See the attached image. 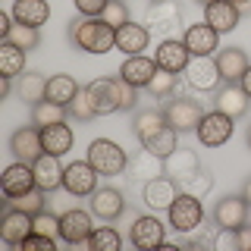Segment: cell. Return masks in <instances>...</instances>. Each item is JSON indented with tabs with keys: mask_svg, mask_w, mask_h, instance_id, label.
<instances>
[{
	"mask_svg": "<svg viewBox=\"0 0 251 251\" xmlns=\"http://www.w3.org/2000/svg\"><path fill=\"white\" fill-rule=\"evenodd\" d=\"M66 38L69 44L78 47L85 53H110L116 47V28L107 25L100 16H78V19H69L66 25Z\"/></svg>",
	"mask_w": 251,
	"mask_h": 251,
	"instance_id": "6da1fadb",
	"label": "cell"
},
{
	"mask_svg": "<svg viewBox=\"0 0 251 251\" xmlns=\"http://www.w3.org/2000/svg\"><path fill=\"white\" fill-rule=\"evenodd\" d=\"M88 163L100 176H120V173L129 170V157L116 141L110 138H94L88 145Z\"/></svg>",
	"mask_w": 251,
	"mask_h": 251,
	"instance_id": "7a4b0ae2",
	"label": "cell"
},
{
	"mask_svg": "<svg viewBox=\"0 0 251 251\" xmlns=\"http://www.w3.org/2000/svg\"><path fill=\"white\" fill-rule=\"evenodd\" d=\"M145 25L151 35L173 38L179 31V25H182V6L176 0H154L145 10Z\"/></svg>",
	"mask_w": 251,
	"mask_h": 251,
	"instance_id": "3957f363",
	"label": "cell"
},
{
	"mask_svg": "<svg viewBox=\"0 0 251 251\" xmlns=\"http://www.w3.org/2000/svg\"><path fill=\"white\" fill-rule=\"evenodd\" d=\"M167 217H170V226H173L176 232H192V229H198V226H204V207H201V198L179 192V198L170 204Z\"/></svg>",
	"mask_w": 251,
	"mask_h": 251,
	"instance_id": "277c9868",
	"label": "cell"
},
{
	"mask_svg": "<svg viewBox=\"0 0 251 251\" xmlns=\"http://www.w3.org/2000/svg\"><path fill=\"white\" fill-rule=\"evenodd\" d=\"M163 113H167V123L179 132V135H182V132H195V129H198L204 110H201V100H195V98H176V94H173V98L167 100V107H163Z\"/></svg>",
	"mask_w": 251,
	"mask_h": 251,
	"instance_id": "5b68a950",
	"label": "cell"
},
{
	"mask_svg": "<svg viewBox=\"0 0 251 251\" xmlns=\"http://www.w3.org/2000/svg\"><path fill=\"white\" fill-rule=\"evenodd\" d=\"M232 123H235L232 116L220 113V110H210V113L201 116L195 135H198V141H201L204 148H220V145H226V141L232 138V129H235Z\"/></svg>",
	"mask_w": 251,
	"mask_h": 251,
	"instance_id": "8992f818",
	"label": "cell"
},
{
	"mask_svg": "<svg viewBox=\"0 0 251 251\" xmlns=\"http://www.w3.org/2000/svg\"><path fill=\"white\" fill-rule=\"evenodd\" d=\"M98 176L100 173L94 170L88 160H75L63 170V188H66L73 198H91L94 188H98Z\"/></svg>",
	"mask_w": 251,
	"mask_h": 251,
	"instance_id": "52a82bcc",
	"label": "cell"
},
{
	"mask_svg": "<svg viewBox=\"0 0 251 251\" xmlns=\"http://www.w3.org/2000/svg\"><path fill=\"white\" fill-rule=\"evenodd\" d=\"M35 232V217L25 214V210L13 207V204H3V217H0V239L6 242V245H22V239L25 235Z\"/></svg>",
	"mask_w": 251,
	"mask_h": 251,
	"instance_id": "ba28073f",
	"label": "cell"
},
{
	"mask_svg": "<svg viewBox=\"0 0 251 251\" xmlns=\"http://www.w3.org/2000/svg\"><path fill=\"white\" fill-rule=\"evenodd\" d=\"M85 91H88V100H91V107H94L98 116H110V113L120 110V75L116 78L100 75V78H94Z\"/></svg>",
	"mask_w": 251,
	"mask_h": 251,
	"instance_id": "9c48e42d",
	"label": "cell"
},
{
	"mask_svg": "<svg viewBox=\"0 0 251 251\" xmlns=\"http://www.w3.org/2000/svg\"><path fill=\"white\" fill-rule=\"evenodd\" d=\"M248 214H251V204L245 201V195H226L214 207V223L220 229H239V226L248 223Z\"/></svg>",
	"mask_w": 251,
	"mask_h": 251,
	"instance_id": "30bf717a",
	"label": "cell"
},
{
	"mask_svg": "<svg viewBox=\"0 0 251 251\" xmlns=\"http://www.w3.org/2000/svg\"><path fill=\"white\" fill-rule=\"evenodd\" d=\"M91 232H94V220H91L88 210L73 207L66 214H60V239L66 245H85Z\"/></svg>",
	"mask_w": 251,
	"mask_h": 251,
	"instance_id": "8fae6325",
	"label": "cell"
},
{
	"mask_svg": "<svg viewBox=\"0 0 251 251\" xmlns=\"http://www.w3.org/2000/svg\"><path fill=\"white\" fill-rule=\"evenodd\" d=\"M163 229L167 226L160 223L157 217H151V214H141V217H135V223H132V229H129V242L135 248H141V251H154V248H160L163 242Z\"/></svg>",
	"mask_w": 251,
	"mask_h": 251,
	"instance_id": "7c38bea8",
	"label": "cell"
},
{
	"mask_svg": "<svg viewBox=\"0 0 251 251\" xmlns=\"http://www.w3.org/2000/svg\"><path fill=\"white\" fill-rule=\"evenodd\" d=\"M157 66L163 69V73H185L188 63H192V50L185 47V41H179V38H163L160 44H157V53H154Z\"/></svg>",
	"mask_w": 251,
	"mask_h": 251,
	"instance_id": "4fadbf2b",
	"label": "cell"
},
{
	"mask_svg": "<svg viewBox=\"0 0 251 251\" xmlns=\"http://www.w3.org/2000/svg\"><path fill=\"white\" fill-rule=\"evenodd\" d=\"M10 151L16 160H25V163H35L38 157L44 154V141H41V129L35 123L31 126H22L10 135Z\"/></svg>",
	"mask_w": 251,
	"mask_h": 251,
	"instance_id": "5bb4252c",
	"label": "cell"
},
{
	"mask_svg": "<svg viewBox=\"0 0 251 251\" xmlns=\"http://www.w3.org/2000/svg\"><path fill=\"white\" fill-rule=\"evenodd\" d=\"M91 214L98 217V220H104V223L120 220V217L126 214V198H123V192H120V188H113V185L94 188V195H91Z\"/></svg>",
	"mask_w": 251,
	"mask_h": 251,
	"instance_id": "9a60e30c",
	"label": "cell"
},
{
	"mask_svg": "<svg viewBox=\"0 0 251 251\" xmlns=\"http://www.w3.org/2000/svg\"><path fill=\"white\" fill-rule=\"evenodd\" d=\"M248 104H251V98L245 94V88L239 82H226L214 91V110L232 116V120H242L248 113Z\"/></svg>",
	"mask_w": 251,
	"mask_h": 251,
	"instance_id": "2e32d148",
	"label": "cell"
},
{
	"mask_svg": "<svg viewBox=\"0 0 251 251\" xmlns=\"http://www.w3.org/2000/svg\"><path fill=\"white\" fill-rule=\"evenodd\" d=\"M185 82L201 94L204 91H217L220 82H223V75H220V69H217V60L192 57V63H188V69H185Z\"/></svg>",
	"mask_w": 251,
	"mask_h": 251,
	"instance_id": "e0dca14e",
	"label": "cell"
},
{
	"mask_svg": "<svg viewBox=\"0 0 251 251\" xmlns=\"http://www.w3.org/2000/svg\"><path fill=\"white\" fill-rule=\"evenodd\" d=\"M0 185H3V195L6 198H19V195L31 192L38 182H35V167L25 160H16L10 167L3 170V176H0Z\"/></svg>",
	"mask_w": 251,
	"mask_h": 251,
	"instance_id": "ac0fdd59",
	"label": "cell"
},
{
	"mask_svg": "<svg viewBox=\"0 0 251 251\" xmlns=\"http://www.w3.org/2000/svg\"><path fill=\"white\" fill-rule=\"evenodd\" d=\"M179 182L176 179H170V176H157L151 179V182H145V192H141V198H145L148 207H154V210H170V204L179 198Z\"/></svg>",
	"mask_w": 251,
	"mask_h": 251,
	"instance_id": "d6986e66",
	"label": "cell"
},
{
	"mask_svg": "<svg viewBox=\"0 0 251 251\" xmlns=\"http://www.w3.org/2000/svg\"><path fill=\"white\" fill-rule=\"evenodd\" d=\"M185 47L192 50V57H210V53L220 47V31L207 22H195V25L185 28Z\"/></svg>",
	"mask_w": 251,
	"mask_h": 251,
	"instance_id": "ffe728a7",
	"label": "cell"
},
{
	"mask_svg": "<svg viewBox=\"0 0 251 251\" xmlns=\"http://www.w3.org/2000/svg\"><path fill=\"white\" fill-rule=\"evenodd\" d=\"M157 60L145 57V53H135V57H126L123 66H120V78H126L129 85H135V88H148L151 85V78L157 75Z\"/></svg>",
	"mask_w": 251,
	"mask_h": 251,
	"instance_id": "44dd1931",
	"label": "cell"
},
{
	"mask_svg": "<svg viewBox=\"0 0 251 251\" xmlns=\"http://www.w3.org/2000/svg\"><path fill=\"white\" fill-rule=\"evenodd\" d=\"M151 44V31H148L145 22H126L123 28H116V50H123L126 57H135V53L148 50Z\"/></svg>",
	"mask_w": 251,
	"mask_h": 251,
	"instance_id": "7402d4cb",
	"label": "cell"
},
{
	"mask_svg": "<svg viewBox=\"0 0 251 251\" xmlns=\"http://www.w3.org/2000/svg\"><path fill=\"white\" fill-rule=\"evenodd\" d=\"M167 126L170 123H167V113H163V110L145 107V110H135V116H132V135L145 145V141H151L157 132H163Z\"/></svg>",
	"mask_w": 251,
	"mask_h": 251,
	"instance_id": "603a6c76",
	"label": "cell"
},
{
	"mask_svg": "<svg viewBox=\"0 0 251 251\" xmlns=\"http://www.w3.org/2000/svg\"><path fill=\"white\" fill-rule=\"evenodd\" d=\"M214 60H217V69H220V75H223V82H239V78L248 73V66H251L248 53L242 50V47H226V50H217Z\"/></svg>",
	"mask_w": 251,
	"mask_h": 251,
	"instance_id": "cb8c5ba5",
	"label": "cell"
},
{
	"mask_svg": "<svg viewBox=\"0 0 251 251\" xmlns=\"http://www.w3.org/2000/svg\"><path fill=\"white\" fill-rule=\"evenodd\" d=\"M201 170V160L195 151H185V148H176L167 160H163V176L176 179V182H185L188 176H195V173Z\"/></svg>",
	"mask_w": 251,
	"mask_h": 251,
	"instance_id": "d4e9b609",
	"label": "cell"
},
{
	"mask_svg": "<svg viewBox=\"0 0 251 251\" xmlns=\"http://www.w3.org/2000/svg\"><path fill=\"white\" fill-rule=\"evenodd\" d=\"M35 182L38 188H44L47 195L50 192H57V188H63V170L66 167H60V157H53V154H41L35 163Z\"/></svg>",
	"mask_w": 251,
	"mask_h": 251,
	"instance_id": "484cf974",
	"label": "cell"
},
{
	"mask_svg": "<svg viewBox=\"0 0 251 251\" xmlns=\"http://www.w3.org/2000/svg\"><path fill=\"white\" fill-rule=\"evenodd\" d=\"M239 19H242L239 6L229 3V0H214V3L204 6V22L214 25L220 35H223V31H232L235 25H239Z\"/></svg>",
	"mask_w": 251,
	"mask_h": 251,
	"instance_id": "4316f807",
	"label": "cell"
},
{
	"mask_svg": "<svg viewBox=\"0 0 251 251\" xmlns=\"http://www.w3.org/2000/svg\"><path fill=\"white\" fill-rule=\"evenodd\" d=\"M41 141H44V154L63 157L66 151H73V126L66 123H53V126H41Z\"/></svg>",
	"mask_w": 251,
	"mask_h": 251,
	"instance_id": "83f0119b",
	"label": "cell"
},
{
	"mask_svg": "<svg viewBox=\"0 0 251 251\" xmlns=\"http://www.w3.org/2000/svg\"><path fill=\"white\" fill-rule=\"evenodd\" d=\"M13 19L19 22V25H44L47 19H50V3L47 0H16L13 3Z\"/></svg>",
	"mask_w": 251,
	"mask_h": 251,
	"instance_id": "f1b7e54d",
	"label": "cell"
},
{
	"mask_svg": "<svg viewBox=\"0 0 251 251\" xmlns=\"http://www.w3.org/2000/svg\"><path fill=\"white\" fill-rule=\"evenodd\" d=\"M129 176L135 179V182H151V179L163 176V157H157L145 148L141 154L129 157Z\"/></svg>",
	"mask_w": 251,
	"mask_h": 251,
	"instance_id": "f546056e",
	"label": "cell"
},
{
	"mask_svg": "<svg viewBox=\"0 0 251 251\" xmlns=\"http://www.w3.org/2000/svg\"><path fill=\"white\" fill-rule=\"evenodd\" d=\"M75 94H78V82L73 75H66V73H57V75H50L47 78V94L44 98L47 100H53V104H63V107H69L75 100Z\"/></svg>",
	"mask_w": 251,
	"mask_h": 251,
	"instance_id": "4dcf8cb0",
	"label": "cell"
},
{
	"mask_svg": "<svg viewBox=\"0 0 251 251\" xmlns=\"http://www.w3.org/2000/svg\"><path fill=\"white\" fill-rule=\"evenodd\" d=\"M25 73V50L10 41L0 44V78H16Z\"/></svg>",
	"mask_w": 251,
	"mask_h": 251,
	"instance_id": "1f68e13d",
	"label": "cell"
},
{
	"mask_svg": "<svg viewBox=\"0 0 251 251\" xmlns=\"http://www.w3.org/2000/svg\"><path fill=\"white\" fill-rule=\"evenodd\" d=\"M69 120V107L63 104H53V100H38L35 107H31V123L41 129V126H53V123H66Z\"/></svg>",
	"mask_w": 251,
	"mask_h": 251,
	"instance_id": "d6a6232c",
	"label": "cell"
},
{
	"mask_svg": "<svg viewBox=\"0 0 251 251\" xmlns=\"http://www.w3.org/2000/svg\"><path fill=\"white\" fill-rule=\"evenodd\" d=\"M47 94V78L41 73H22L19 75V98L25 100L28 107H35L38 100H44Z\"/></svg>",
	"mask_w": 251,
	"mask_h": 251,
	"instance_id": "836d02e7",
	"label": "cell"
},
{
	"mask_svg": "<svg viewBox=\"0 0 251 251\" xmlns=\"http://www.w3.org/2000/svg\"><path fill=\"white\" fill-rule=\"evenodd\" d=\"M91 251H120L123 248V235L113 229V226H94V232L85 242Z\"/></svg>",
	"mask_w": 251,
	"mask_h": 251,
	"instance_id": "e575fe53",
	"label": "cell"
},
{
	"mask_svg": "<svg viewBox=\"0 0 251 251\" xmlns=\"http://www.w3.org/2000/svg\"><path fill=\"white\" fill-rule=\"evenodd\" d=\"M176 138H179V132L173 129V126H167V129H163V132H157V135H154L151 141H145L141 148H148L151 154H157V157H163V160H167V157H170V154L179 148V145H176Z\"/></svg>",
	"mask_w": 251,
	"mask_h": 251,
	"instance_id": "d590c367",
	"label": "cell"
},
{
	"mask_svg": "<svg viewBox=\"0 0 251 251\" xmlns=\"http://www.w3.org/2000/svg\"><path fill=\"white\" fill-rule=\"evenodd\" d=\"M6 41L16 44V47H22L25 53H31L38 44H41V31L31 28V25H19V22H16V25L10 28V35H6Z\"/></svg>",
	"mask_w": 251,
	"mask_h": 251,
	"instance_id": "8d00e7d4",
	"label": "cell"
},
{
	"mask_svg": "<svg viewBox=\"0 0 251 251\" xmlns=\"http://www.w3.org/2000/svg\"><path fill=\"white\" fill-rule=\"evenodd\" d=\"M44 201H47V192L44 188H31V192H25V195H19V198H10L6 204H13V207H19V210H25V214H41L44 210Z\"/></svg>",
	"mask_w": 251,
	"mask_h": 251,
	"instance_id": "74e56055",
	"label": "cell"
},
{
	"mask_svg": "<svg viewBox=\"0 0 251 251\" xmlns=\"http://www.w3.org/2000/svg\"><path fill=\"white\" fill-rule=\"evenodd\" d=\"M179 188H182L185 195H195V198H204V195L214 188V176H210V170H198L195 176H188L185 182H179Z\"/></svg>",
	"mask_w": 251,
	"mask_h": 251,
	"instance_id": "f35d334b",
	"label": "cell"
},
{
	"mask_svg": "<svg viewBox=\"0 0 251 251\" xmlns=\"http://www.w3.org/2000/svg\"><path fill=\"white\" fill-rule=\"evenodd\" d=\"M148 91H151L154 98H160V100H170L173 94H176V73H163V69H157V75L151 78Z\"/></svg>",
	"mask_w": 251,
	"mask_h": 251,
	"instance_id": "ab89813d",
	"label": "cell"
},
{
	"mask_svg": "<svg viewBox=\"0 0 251 251\" xmlns=\"http://www.w3.org/2000/svg\"><path fill=\"white\" fill-rule=\"evenodd\" d=\"M94 116H98V113H94V107H91V100H88V91L78 88L75 100L69 104V120H75V123H91Z\"/></svg>",
	"mask_w": 251,
	"mask_h": 251,
	"instance_id": "60d3db41",
	"label": "cell"
},
{
	"mask_svg": "<svg viewBox=\"0 0 251 251\" xmlns=\"http://www.w3.org/2000/svg\"><path fill=\"white\" fill-rule=\"evenodd\" d=\"M100 19H104L107 25H113V28H123L126 22H132V19H129V6H126V0H110L107 10L100 13Z\"/></svg>",
	"mask_w": 251,
	"mask_h": 251,
	"instance_id": "b9f144b4",
	"label": "cell"
},
{
	"mask_svg": "<svg viewBox=\"0 0 251 251\" xmlns=\"http://www.w3.org/2000/svg\"><path fill=\"white\" fill-rule=\"evenodd\" d=\"M35 232L53 235V239H57V235H60V217L50 214V210H41V214H35Z\"/></svg>",
	"mask_w": 251,
	"mask_h": 251,
	"instance_id": "7bdbcfd3",
	"label": "cell"
},
{
	"mask_svg": "<svg viewBox=\"0 0 251 251\" xmlns=\"http://www.w3.org/2000/svg\"><path fill=\"white\" fill-rule=\"evenodd\" d=\"M19 248H22V251H53V248H57V239H53V235L31 232V235H25V239H22Z\"/></svg>",
	"mask_w": 251,
	"mask_h": 251,
	"instance_id": "ee69618b",
	"label": "cell"
},
{
	"mask_svg": "<svg viewBox=\"0 0 251 251\" xmlns=\"http://www.w3.org/2000/svg\"><path fill=\"white\" fill-rule=\"evenodd\" d=\"M120 110H129V113L138 110V88L129 85L126 78H120Z\"/></svg>",
	"mask_w": 251,
	"mask_h": 251,
	"instance_id": "f6af8a7d",
	"label": "cell"
},
{
	"mask_svg": "<svg viewBox=\"0 0 251 251\" xmlns=\"http://www.w3.org/2000/svg\"><path fill=\"white\" fill-rule=\"evenodd\" d=\"M217 251H242V245H239V229H220L217 232V239L210 242Z\"/></svg>",
	"mask_w": 251,
	"mask_h": 251,
	"instance_id": "bcb514c9",
	"label": "cell"
},
{
	"mask_svg": "<svg viewBox=\"0 0 251 251\" xmlns=\"http://www.w3.org/2000/svg\"><path fill=\"white\" fill-rule=\"evenodd\" d=\"M107 3L110 0H75V10L82 16H100L107 10Z\"/></svg>",
	"mask_w": 251,
	"mask_h": 251,
	"instance_id": "7dc6e473",
	"label": "cell"
},
{
	"mask_svg": "<svg viewBox=\"0 0 251 251\" xmlns=\"http://www.w3.org/2000/svg\"><path fill=\"white\" fill-rule=\"evenodd\" d=\"M239 245H242V251H251V226L248 223L239 226Z\"/></svg>",
	"mask_w": 251,
	"mask_h": 251,
	"instance_id": "c3c4849f",
	"label": "cell"
},
{
	"mask_svg": "<svg viewBox=\"0 0 251 251\" xmlns=\"http://www.w3.org/2000/svg\"><path fill=\"white\" fill-rule=\"evenodd\" d=\"M13 28V13H0V38L6 41V35H10Z\"/></svg>",
	"mask_w": 251,
	"mask_h": 251,
	"instance_id": "681fc988",
	"label": "cell"
},
{
	"mask_svg": "<svg viewBox=\"0 0 251 251\" xmlns=\"http://www.w3.org/2000/svg\"><path fill=\"white\" fill-rule=\"evenodd\" d=\"M229 3L239 6V13H242V16H251V0H229Z\"/></svg>",
	"mask_w": 251,
	"mask_h": 251,
	"instance_id": "f907efd6",
	"label": "cell"
},
{
	"mask_svg": "<svg viewBox=\"0 0 251 251\" xmlns=\"http://www.w3.org/2000/svg\"><path fill=\"white\" fill-rule=\"evenodd\" d=\"M13 91V78H3V85H0V100H6Z\"/></svg>",
	"mask_w": 251,
	"mask_h": 251,
	"instance_id": "816d5d0a",
	"label": "cell"
},
{
	"mask_svg": "<svg viewBox=\"0 0 251 251\" xmlns=\"http://www.w3.org/2000/svg\"><path fill=\"white\" fill-rule=\"evenodd\" d=\"M239 85H242V88H245V94L251 98V66H248V73H245V75L239 78Z\"/></svg>",
	"mask_w": 251,
	"mask_h": 251,
	"instance_id": "f5cc1de1",
	"label": "cell"
},
{
	"mask_svg": "<svg viewBox=\"0 0 251 251\" xmlns=\"http://www.w3.org/2000/svg\"><path fill=\"white\" fill-rule=\"evenodd\" d=\"M242 195H245V201L251 204V176L245 179V185H242Z\"/></svg>",
	"mask_w": 251,
	"mask_h": 251,
	"instance_id": "db71d44e",
	"label": "cell"
},
{
	"mask_svg": "<svg viewBox=\"0 0 251 251\" xmlns=\"http://www.w3.org/2000/svg\"><path fill=\"white\" fill-rule=\"evenodd\" d=\"M245 141H248V148H251V126L245 129Z\"/></svg>",
	"mask_w": 251,
	"mask_h": 251,
	"instance_id": "11a10c76",
	"label": "cell"
},
{
	"mask_svg": "<svg viewBox=\"0 0 251 251\" xmlns=\"http://www.w3.org/2000/svg\"><path fill=\"white\" fill-rule=\"evenodd\" d=\"M195 3H201V6H207V3H214V0H195Z\"/></svg>",
	"mask_w": 251,
	"mask_h": 251,
	"instance_id": "9f6ffc18",
	"label": "cell"
},
{
	"mask_svg": "<svg viewBox=\"0 0 251 251\" xmlns=\"http://www.w3.org/2000/svg\"><path fill=\"white\" fill-rule=\"evenodd\" d=\"M151 3H154V0H151Z\"/></svg>",
	"mask_w": 251,
	"mask_h": 251,
	"instance_id": "6f0895ef",
	"label": "cell"
}]
</instances>
